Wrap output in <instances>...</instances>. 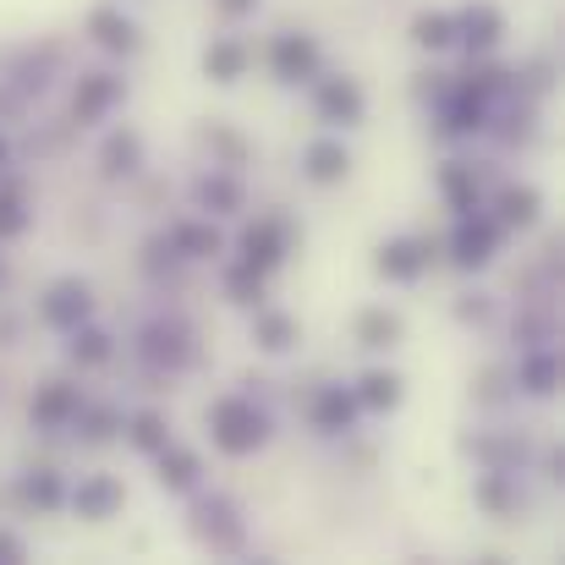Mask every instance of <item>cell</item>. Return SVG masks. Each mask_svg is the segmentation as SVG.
I'll return each mask as SVG.
<instances>
[{"instance_id":"6da1fadb","label":"cell","mask_w":565,"mask_h":565,"mask_svg":"<svg viewBox=\"0 0 565 565\" xmlns=\"http://www.w3.org/2000/svg\"><path fill=\"white\" fill-rule=\"evenodd\" d=\"M203 417H209V445H214L220 456H253V450H264L269 434H275V417L253 401V390L214 395Z\"/></svg>"},{"instance_id":"7a4b0ae2","label":"cell","mask_w":565,"mask_h":565,"mask_svg":"<svg viewBox=\"0 0 565 565\" xmlns=\"http://www.w3.org/2000/svg\"><path fill=\"white\" fill-rule=\"evenodd\" d=\"M291 247H297L291 220H286V214H258V220H247L242 236H236V264H247L253 275L269 280V275L291 258Z\"/></svg>"},{"instance_id":"3957f363","label":"cell","mask_w":565,"mask_h":565,"mask_svg":"<svg viewBox=\"0 0 565 565\" xmlns=\"http://www.w3.org/2000/svg\"><path fill=\"white\" fill-rule=\"evenodd\" d=\"M500 242H505L500 220H494L489 209H472V214H456V225H450V236H445V258H450L461 275H478V269L494 264Z\"/></svg>"},{"instance_id":"277c9868","label":"cell","mask_w":565,"mask_h":565,"mask_svg":"<svg viewBox=\"0 0 565 565\" xmlns=\"http://www.w3.org/2000/svg\"><path fill=\"white\" fill-rule=\"evenodd\" d=\"M308 88H313V116H319L324 127H363V121H369V94H363L358 77H347V72H319Z\"/></svg>"},{"instance_id":"5b68a950","label":"cell","mask_w":565,"mask_h":565,"mask_svg":"<svg viewBox=\"0 0 565 565\" xmlns=\"http://www.w3.org/2000/svg\"><path fill=\"white\" fill-rule=\"evenodd\" d=\"M434 264H439V242L434 236H390V242H379L374 253V269L390 286H417Z\"/></svg>"},{"instance_id":"8992f818","label":"cell","mask_w":565,"mask_h":565,"mask_svg":"<svg viewBox=\"0 0 565 565\" xmlns=\"http://www.w3.org/2000/svg\"><path fill=\"white\" fill-rule=\"evenodd\" d=\"M264 61H269L275 83H286V88H302V83H313L324 72V50H319L313 33H275Z\"/></svg>"},{"instance_id":"52a82bcc","label":"cell","mask_w":565,"mask_h":565,"mask_svg":"<svg viewBox=\"0 0 565 565\" xmlns=\"http://www.w3.org/2000/svg\"><path fill=\"white\" fill-rule=\"evenodd\" d=\"M39 319H44L55 335L88 324V319H94V286H88L83 275H61V280H50V291L39 297Z\"/></svg>"},{"instance_id":"ba28073f","label":"cell","mask_w":565,"mask_h":565,"mask_svg":"<svg viewBox=\"0 0 565 565\" xmlns=\"http://www.w3.org/2000/svg\"><path fill=\"white\" fill-rule=\"evenodd\" d=\"M192 533H198V544L209 555H236L242 539H247V527H242V516H236V505L225 494H209V500L192 505Z\"/></svg>"},{"instance_id":"9c48e42d","label":"cell","mask_w":565,"mask_h":565,"mask_svg":"<svg viewBox=\"0 0 565 565\" xmlns=\"http://www.w3.org/2000/svg\"><path fill=\"white\" fill-rule=\"evenodd\" d=\"M505 11L494 6V0H467L461 11H456V44L467 50V55H494L500 44H505Z\"/></svg>"},{"instance_id":"30bf717a","label":"cell","mask_w":565,"mask_h":565,"mask_svg":"<svg viewBox=\"0 0 565 565\" xmlns=\"http://www.w3.org/2000/svg\"><path fill=\"white\" fill-rule=\"evenodd\" d=\"M127 99V83L116 72H83L72 88V127H99Z\"/></svg>"},{"instance_id":"8fae6325","label":"cell","mask_w":565,"mask_h":565,"mask_svg":"<svg viewBox=\"0 0 565 565\" xmlns=\"http://www.w3.org/2000/svg\"><path fill=\"white\" fill-rule=\"evenodd\" d=\"M83 401H88V395H83L77 379H44V384L33 390V401H28V417H33V428L61 434V428H72V417H77Z\"/></svg>"},{"instance_id":"7c38bea8","label":"cell","mask_w":565,"mask_h":565,"mask_svg":"<svg viewBox=\"0 0 565 565\" xmlns=\"http://www.w3.org/2000/svg\"><path fill=\"white\" fill-rule=\"evenodd\" d=\"M66 505H72L83 522H110V516H121L127 489H121V478H110V472H83L77 483H66Z\"/></svg>"},{"instance_id":"4fadbf2b","label":"cell","mask_w":565,"mask_h":565,"mask_svg":"<svg viewBox=\"0 0 565 565\" xmlns=\"http://www.w3.org/2000/svg\"><path fill=\"white\" fill-rule=\"evenodd\" d=\"M138 358H143L149 369L182 374L192 358H198V347H192V330H188V324H177V319H160V324H149V330H143V341H138Z\"/></svg>"},{"instance_id":"5bb4252c","label":"cell","mask_w":565,"mask_h":565,"mask_svg":"<svg viewBox=\"0 0 565 565\" xmlns=\"http://www.w3.org/2000/svg\"><path fill=\"white\" fill-rule=\"evenodd\" d=\"M358 417H363V406H358L352 384H319V390L308 395V423H313L319 434H330V439L352 434Z\"/></svg>"},{"instance_id":"9a60e30c","label":"cell","mask_w":565,"mask_h":565,"mask_svg":"<svg viewBox=\"0 0 565 565\" xmlns=\"http://www.w3.org/2000/svg\"><path fill=\"white\" fill-rule=\"evenodd\" d=\"M253 72V44L242 33H214L203 44V77L220 83V88H236L242 77Z\"/></svg>"},{"instance_id":"2e32d148","label":"cell","mask_w":565,"mask_h":565,"mask_svg":"<svg viewBox=\"0 0 565 565\" xmlns=\"http://www.w3.org/2000/svg\"><path fill=\"white\" fill-rule=\"evenodd\" d=\"M483 209H489V214L500 220V231L511 236V231H533V225H539L544 198H539V188H527V182H500V188L489 192Z\"/></svg>"},{"instance_id":"e0dca14e","label":"cell","mask_w":565,"mask_h":565,"mask_svg":"<svg viewBox=\"0 0 565 565\" xmlns=\"http://www.w3.org/2000/svg\"><path fill=\"white\" fill-rule=\"evenodd\" d=\"M88 39L99 44V50H110V55H138L143 50V33H138V22L121 11V6H110V0H99L94 11H88Z\"/></svg>"},{"instance_id":"ac0fdd59","label":"cell","mask_w":565,"mask_h":565,"mask_svg":"<svg viewBox=\"0 0 565 565\" xmlns=\"http://www.w3.org/2000/svg\"><path fill=\"white\" fill-rule=\"evenodd\" d=\"M154 461V483L166 489V494H198V483H203V456L192 450V445H166V450H154L149 456Z\"/></svg>"},{"instance_id":"d6986e66","label":"cell","mask_w":565,"mask_h":565,"mask_svg":"<svg viewBox=\"0 0 565 565\" xmlns=\"http://www.w3.org/2000/svg\"><path fill=\"white\" fill-rule=\"evenodd\" d=\"M143 171V132L138 127H110L99 143V177L105 182H132Z\"/></svg>"},{"instance_id":"ffe728a7","label":"cell","mask_w":565,"mask_h":565,"mask_svg":"<svg viewBox=\"0 0 565 565\" xmlns=\"http://www.w3.org/2000/svg\"><path fill=\"white\" fill-rule=\"evenodd\" d=\"M192 198H198V209H203V214H220V220H231V214H242V209H247V188H242V177H236V171H220V166H209V171L192 182Z\"/></svg>"},{"instance_id":"44dd1931","label":"cell","mask_w":565,"mask_h":565,"mask_svg":"<svg viewBox=\"0 0 565 565\" xmlns=\"http://www.w3.org/2000/svg\"><path fill=\"white\" fill-rule=\"evenodd\" d=\"M439 198H445L450 214H472V209H483L489 192H483L478 166H467V160H445V166H439Z\"/></svg>"},{"instance_id":"7402d4cb","label":"cell","mask_w":565,"mask_h":565,"mask_svg":"<svg viewBox=\"0 0 565 565\" xmlns=\"http://www.w3.org/2000/svg\"><path fill=\"white\" fill-rule=\"evenodd\" d=\"M302 177H308L313 188L347 182V177H352V149H347L341 138H313V143L302 149Z\"/></svg>"},{"instance_id":"603a6c76","label":"cell","mask_w":565,"mask_h":565,"mask_svg":"<svg viewBox=\"0 0 565 565\" xmlns=\"http://www.w3.org/2000/svg\"><path fill=\"white\" fill-rule=\"evenodd\" d=\"M511 379H516L522 395L550 401V395L561 390V352H555V347H533V352H522V363L511 369Z\"/></svg>"},{"instance_id":"cb8c5ba5","label":"cell","mask_w":565,"mask_h":565,"mask_svg":"<svg viewBox=\"0 0 565 565\" xmlns=\"http://www.w3.org/2000/svg\"><path fill=\"white\" fill-rule=\"evenodd\" d=\"M166 242H171V253L188 258V264H209V258L225 253V236L209 225V214H203V220H177V225L166 231Z\"/></svg>"},{"instance_id":"d4e9b609","label":"cell","mask_w":565,"mask_h":565,"mask_svg":"<svg viewBox=\"0 0 565 565\" xmlns=\"http://www.w3.org/2000/svg\"><path fill=\"white\" fill-rule=\"evenodd\" d=\"M253 341H258V352L286 358V352H297L302 324H297V313H286V308H253Z\"/></svg>"},{"instance_id":"484cf974","label":"cell","mask_w":565,"mask_h":565,"mask_svg":"<svg viewBox=\"0 0 565 565\" xmlns=\"http://www.w3.org/2000/svg\"><path fill=\"white\" fill-rule=\"evenodd\" d=\"M401 335H406V324H401V313L395 308H363L358 319H352V341L363 347V352H390V347H401Z\"/></svg>"},{"instance_id":"4316f807","label":"cell","mask_w":565,"mask_h":565,"mask_svg":"<svg viewBox=\"0 0 565 565\" xmlns=\"http://www.w3.org/2000/svg\"><path fill=\"white\" fill-rule=\"evenodd\" d=\"M110 358H116V335H110V330H99L94 319H88V324H77V330H66V363H72L77 374L105 369Z\"/></svg>"},{"instance_id":"83f0119b","label":"cell","mask_w":565,"mask_h":565,"mask_svg":"<svg viewBox=\"0 0 565 565\" xmlns=\"http://www.w3.org/2000/svg\"><path fill=\"white\" fill-rule=\"evenodd\" d=\"M121 423H127V412H121L116 401H83L77 417H72V428H77L83 445H110V439H121Z\"/></svg>"},{"instance_id":"f1b7e54d","label":"cell","mask_w":565,"mask_h":565,"mask_svg":"<svg viewBox=\"0 0 565 565\" xmlns=\"http://www.w3.org/2000/svg\"><path fill=\"white\" fill-rule=\"evenodd\" d=\"M352 395H358L363 412H395L406 401V379L395 374V369H369V374L352 384Z\"/></svg>"},{"instance_id":"f546056e","label":"cell","mask_w":565,"mask_h":565,"mask_svg":"<svg viewBox=\"0 0 565 565\" xmlns=\"http://www.w3.org/2000/svg\"><path fill=\"white\" fill-rule=\"evenodd\" d=\"M121 434H127V445H132L138 456H154V450H166V445H171V423H166V412H160V406L127 412Z\"/></svg>"},{"instance_id":"4dcf8cb0","label":"cell","mask_w":565,"mask_h":565,"mask_svg":"<svg viewBox=\"0 0 565 565\" xmlns=\"http://www.w3.org/2000/svg\"><path fill=\"white\" fill-rule=\"evenodd\" d=\"M478 505L489 511V516H500V522H511L516 516V505H522V494H516V472H500V467H483V478H478Z\"/></svg>"},{"instance_id":"1f68e13d","label":"cell","mask_w":565,"mask_h":565,"mask_svg":"<svg viewBox=\"0 0 565 565\" xmlns=\"http://www.w3.org/2000/svg\"><path fill=\"white\" fill-rule=\"evenodd\" d=\"M412 44H417L423 55L456 50V11H417V17H412Z\"/></svg>"},{"instance_id":"d6a6232c","label":"cell","mask_w":565,"mask_h":565,"mask_svg":"<svg viewBox=\"0 0 565 565\" xmlns=\"http://www.w3.org/2000/svg\"><path fill=\"white\" fill-rule=\"evenodd\" d=\"M17 494H22V505H33V511H61V505H66V478L50 472V467H33V472H22Z\"/></svg>"},{"instance_id":"836d02e7","label":"cell","mask_w":565,"mask_h":565,"mask_svg":"<svg viewBox=\"0 0 565 565\" xmlns=\"http://www.w3.org/2000/svg\"><path fill=\"white\" fill-rule=\"evenodd\" d=\"M33 225V209H28V192L17 177L0 171V242H17L22 231Z\"/></svg>"},{"instance_id":"e575fe53","label":"cell","mask_w":565,"mask_h":565,"mask_svg":"<svg viewBox=\"0 0 565 565\" xmlns=\"http://www.w3.org/2000/svg\"><path fill=\"white\" fill-rule=\"evenodd\" d=\"M220 291H225V302H236V308H264V275H253L247 264H231L225 280H220Z\"/></svg>"},{"instance_id":"d590c367","label":"cell","mask_w":565,"mask_h":565,"mask_svg":"<svg viewBox=\"0 0 565 565\" xmlns=\"http://www.w3.org/2000/svg\"><path fill=\"white\" fill-rule=\"evenodd\" d=\"M203 143L220 154V160H214L220 171H242V166H247V143H242L225 121H209V127H203Z\"/></svg>"},{"instance_id":"8d00e7d4","label":"cell","mask_w":565,"mask_h":565,"mask_svg":"<svg viewBox=\"0 0 565 565\" xmlns=\"http://www.w3.org/2000/svg\"><path fill=\"white\" fill-rule=\"evenodd\" d=\"M511 390H516V379L505 374V369H483V374H478V401H483V406H500Z\"/></svg>"},{"instance_id":"74e56055","label":"cell","mask_w":565,"mask_h":565,"mask_svg":"<svg viewBox=\"0 0 565 565\" xmlns=\"http://www.w3.org/2000/svg\"><path fill=\"white\" fill-rule=\"evenodd\" d=\"M209 6H214V17H220V22H247L264 0H209Z\"/></svg>"},{"instance_id":"f35d334b","label":"cell","mask_w":565,"mask_h":565,"mask_svg":"<svg viewBox=\"0 0 565 565\" xmlns=\"http://www.w3.org/2000/svg\"><path fill=\"white\" fill-rule=\"evenodd\" d=\"M445 88H450V72H417V99H428V105H434Z\"/></svg>"},{"instance_id":"ab89813d","label":"cell","mask_w":565,"mask_h":565,"mask_svg":"<svg viewBox=\"0 0 565 565\" xmlns=\"http://www.w3.org/2000/svg\"><path fill=\"white\" fill-rule=\"evenodd\" d=\"M489 308H494L489 297H461V302H456V319H461V324H483Z\"/></svg>"},{"instance_id":"60d3db41","label":"cell","mask_w":565,"mask_h":565,"mask_svg":"<svg viewBox=\"0 0 565 565\" xmlns=\"http://www.w3.org/2000/svg\"><path fill=\"white\" fill-rule=\"evenodd\" d=\"M11 561H28V544L11 527H0V565H11Z\"/></svg>"},{"instance_id":"b9f144b4","label":"cell","mask_w":565,"mask_h":565,"mask_svg":"<svg viewBox=\"0 0 565 565\" xmlns=\"http://www.w3.org/2000/svg\"><path fill=\"white\" fill-rule=\"evenodd\" d=\"M561 472H565V450H550V456H544V478L561 483Z\"/></svg>"},{"instance_id":"7bdbcfd3","label":"cell","mask_w":565,"mask_h":565,"mask_svg":"<svg viewBox=\"0 0 565 565\" xmlns=\"http://www.w3.org/2000/svg\"><path fill=\"white\" fill-rule=\"evenodd\" d=\"M6 166H11V138L0 132V171H6Z\"/></svg>"},{"instance_id":"ee69618b","label":"cell","mask_w":565,"mask_h":565,"mask_svg":"<svg viewBox=\"0 0 565 565\" xmlns=\"http://www.w3.org/2000/svg\"><path fill=\"white\" fill-rule=\"evenodd\" d=\"M6 280H11V269H6V258H0V286H6Z\"/></svg>"}]
</instances>
